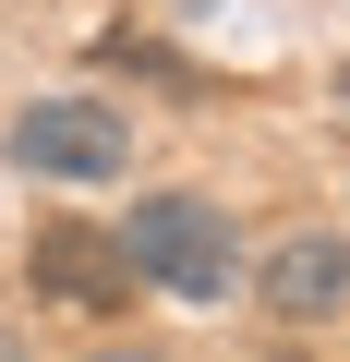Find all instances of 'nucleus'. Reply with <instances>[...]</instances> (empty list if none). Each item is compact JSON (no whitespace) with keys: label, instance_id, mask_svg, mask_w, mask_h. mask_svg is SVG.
<instances>
[{"label":"nucleus","instance_id":"3","mask_svg":"<svg viewBox=\"0 0 350 362\" xmlns=\"http://www.w3.org/2000/svg\"><path fill=\"white\" fill-rule=\"evenodd\" d=\"M25 290H37V302H61V314H121V302H133V266H121V242H109V230L49 218V230L25 242Z\"/></svg>","mask_w":350,"mask_h":362},{"label":"nucleus","instance_id":"5","mask_svg":"<svg viewBox=\"0 0 350 362\" xmlns=\"http://www.w3.org/2000/svg\"><path fill=\"white\" fill-rule=\"evenodd\" d=\"M0 362H25V338H13V326H0Z\"/></svg>","mask_w":350,"mask_h":362},{"label":"nucleus","instance_id":"6","mask_svg":"<svg viewBox=\"0 0 350 362\" xmlns=\"http://www.w3.org/2000/svg\"><path fill=\"white\" fill-rule=\"evenodd\" d=\"M97 362H157V350H97Z\"/></svg>","mask_w":350,"mask_h":362},{"label":"nucleus","instance_id":"4","mask_svg":"<svg viewBox=\"0 0 350 362\" xmlns=\"http://www.w3.org/2000/svg\"><path fill=\"white\" fill-rule=\"evenodd\" d=\"M254 302H266L278 326H326V314H350V242H338V230H290V242H266Z\"/></svg>","mask_w":350,"mask_h":362},{"label":"nucleus","instance_id":"2","mask_svg":"<svg viewBox=\"0 0 350 362\" xmlns=\"http://www.w3.org/2000/svg\"><path fill=\"white\" fill-rule=\"evenodd\" d=\"M13 169H37V181H121L133 169V121L109 97H25L13 109Z\"/></svg>","mask_w":350,"mask_h":362},{"label":"nucleus","instance_id":"7","mask_svg":"<svg viewBox=\"0 0 350 362\" xmlns=\"http://www.w3.org/2000/svg\"><path fill=\"white\" fill-rule=\"evenodd\" d=\"M338 97H350V73H338Z\"/></svg>","mask_w":350,"mask_h":362},{"label":"nucleus","instance_id":"1","mask_svg":"<svg viewBox=\"0 0 350 362\" xmlns=\"http://www.w3.org/2000/svg\"><path fill=\"white\" fill-rule=\"evenodd\" d=\"M121 266L145 278V290H169V302H230L242 290V242H230V206H206V194H145L121 230Z\"/></svg>","mask_w":350,"mask_h":362}]
</instances>
